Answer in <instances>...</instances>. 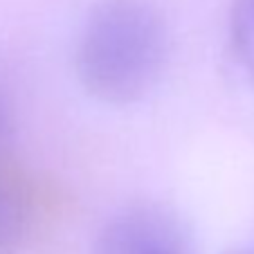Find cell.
<instances>
[{
	"label": "cell",
	"instance_id": "obj_6",
	"mask_svg": "<svg viewBox=\"0 0 254 254\" xmlns=\"http://www.w3.org/2000/svg\"><path fill=\"white\" fill-rule=\"evenodd\" d=\"M223 254H254V225L243 236H239L232 245H227Z\"/></svg>",
	"mask_w": 254,
	"mask_h": 254
},
{
	"label": "cell",
	"instance_id": "obj_3",
	"mask_svg": "<svg viewBox=\"0 0 254 254\" xmlns=\"http://www.w3.org/2000/svg\"><path fill=\"white\" fill-rule=\"evenodd\" d=\"M34 221L32 189L16 160L0 164V254H18Z\"/></svg>",
	"mask_w": 254,
	"mask_h": 254
},
{
	"label": "cell",
	"instance_id": "obj_1",
	"mask_svg": "<svg viewBox=\"0 0 254 254\" xmlns=\"http://www.w3.org/2000/svg\"><path fill=\"white\" fill-rule=\"evenodd\" d=\"M169 29L149 0H99L88 11L74 48L81 88L106 106H133L162 81Z\"/></svg>",
	"mask_w": 254,
	"mask_h": 254
},
{
	"label": "cell",
	"instance_id": "obj_2",
	"mask_svg": "<svg viewBox=\"0 0 254 254\" xmlns=\"http://www.w3.org/2000/svg\"><path fill=\"white\" fill-rule=\"evenodd\" d=\"M92 254H196V239L187 218L169 202L135 200L104 221Z\"/></svg>",
	"mask_w": 254,
	"mask_h": 254
},
{
	"label": "cell",
	"instance_id": "obj_4",
	"mask_svg": "<svg viewBox=\"0 0 254 254\" xmlns=\"http://www.w3.org/2000/svg\"><path fill=\"white\" fill-rule=\"evenodd\" d=\"M230 45L236 63L254 86V0H232Z\"/></svg>",
	"mask_w": 254,
	"mask_h": 254
},
{
	"label": "cell",
	"instance_id": "obj_5",
	"mask_svg": "<svg viewBox=\"0 0 254 254\" xmlns=\"http://www.w3.org/2000/svg\"><path fill=\"white\" fill-rule=\"evenodd\" d=\"M11 144H14L11 120H9V113H7L2 99H0V164H7V162H11V160H14Z\"/></svg>",
	"mask_w": 254,
	"mask_h": 254
}]
</instances>
